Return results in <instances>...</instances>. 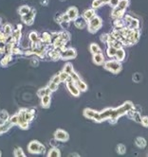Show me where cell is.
<instances>
[{
    "label": "cell",
    "instance_id": "obj_1",
    "mask_svg": "<svg viewBox=\"0 0 148 157\" xmlns=\"http://www.w3.org/2000/svg\"><path fill=\"white\" fill-rule=\"evenodd\" d=\"M129 5V1L128 0H120L119 4L114 8V10L112 11V17L113 18H121V16L123 15V13L125 9L127 8V6Z\"/></svg>",
    "mask_w": 148,
    "mask_h": 157
},
{
    "label": "cell",
    "instance_id": "obj_2",
    "mask_svg": "<svg viewBox=\"0 0 148 157\" xmlns=\"http://www.w3.org/2000/svg\"><path fill=\"white\" fill-rule=\"evenodd\" d=\"M28 150L30 154H45L46 151V147L43 144H41L40 142H38L37 140H33L32 141L29 146H28Z\"/></svg>",
    "mask_w": 148,
    "mask_h": 157
},
{
    "label": "cell",
    "instance_id": "obj_3",
    "mask_svg": "<svg viewBox=\"0 0 148 157\" xmlns=\"http://www.w3.org/2000/svg\"><path fill=\"white\" fill-rule=\"evenodd\" d=\"M105 68L106 70H109L112 73H119L121 70V64L120 63V61H109L105 63Z\"/></svg>",
    "mask_w": 148,
    "mask_h": 157
},
{
    "label": "cell",
    "instance_id": "obj_4",
    "mask_svg": "<svg viewBox=\"0 0 148 157\" xmlns=\"http://www.w3.org/2000/svg\"><path fill=\"white\" fill-rule=\"evenodd\" d=\"M102 19L99 16H94L90 21H88V30L91 33L97 32V30L102 27Z\"/></svg>",
    "mask_w": 148,
    "mask_h": 157
},
{
    "label": "cell",
    "instance_id": "obj_5",
    "mask_svg": "<svg viewBox=\"0 0 148 157\" xmlns=\"http://www.w3.org/2000/svg\"><path fill=\"white\" fill-rule=\"evenodd\" d=\"M26 109H21L18 113V125L20 126L21 129L23 130H28L29 129V122L26 119Z\"/></svg>",
    "mask_w": 148,
    "mask_h": 157
},
{
    "label": "cell",
    "instance_id": "obj_6",
    "mask_svg": "<svg viewBox=\"0 0 148 157\" xmlns=\"http://www.w3.org/2000/svg\"><path fill=\"white\" fill-rule=\"evenodd\" d=\"M66 83H67V87L68 91H69L73 96H75V97H78L80 95V90H79V88L76 86L73 80L70 78V76H69V78L66 80Z\"/></svg>",
    "mask_w": 148,
    "mask_h": 157
},
{
    "label": "cell",
    "instance_id": "obj_7",
    "mask_svg": "<svg viewBox=\"0 0 148 157\" xmlns=\"http://www.w3.org/2000/svg\"><path fill=\"white\" fill-rule=\"evenodd\" d=\"M34 17H35V10H30L27 14L23 15L22 20L27 25H32L34 21Z\"/></svg>",
    "mask_w": 148,
    "mask_h": 157
},
{
    "label": "cell",
    "instance_id": "obj_8",
    "mask_svg": "<svg viewBox=\"0 0 148 157\" xmlns=\"http://www.w3.org/2000/svg\"><path fill=\"white\" fill-rule=\"evenodd\" d=\"M54 137H55L56 140L63 141V142H66V141H67L68 138H69L68 133L67 132H65L64 130H61V129H58L54 133Z\"/></svg>",
    "mask_w": 148,
    "mask_h": 157
},
{
    "label": "cell",
    "instance_id": "obj_9",
    "mask_svg": "<svg viewBox=\"0 0 148 157\" xmlns=\"http://www.w3.org/2000/svg\"><path fill=\"white\" fill-rule=\"evenodd\" d=\"M76 57V51L73 48H67L65 49L62 52H61L60 58L62 59H73Z\"/></svg>",
    "mask_w": 148,
    "mask_h": 157
},
{
    "label": "cell",
    "instance_id": "obj_10",
    "mask_svg": "<svg viewBox=\"0 0 148 157\" xmlns=\"http://www.w3.org/2000/svg\"><path fill=\"white\" fill-rule=\"evenodd\" d=\"M125 22L128 25V28L131 29H137L139 28V21L137 19L131 17L130 15H126L125 16Z\"/></svg>",
    "mask_w": 148,
    "mask_h": 157
},
{
    "label": "cell",
    "instance_id": "obj_11",
    "mask_svg": "<svg viewBox=\"0 0 148 157\" xmlns=\"http://www.w3.org/2000/svg\"><path fill=\"white\" fill-rule=\"evenodd\" d=\"M67 14L68 15L70 20H75V19L78 17V10L76 9L75 7H71L67 10Z\"/></svg>",
    "mask_w": 148,
    "mask_h": 157
},
{
    "label": "cell",
    "instance_id": "obj_12",
    "mask_svg": "<svg viewBox=\"0 0 148 157\" xmlns=\"http://www.w3.org/2000/svg\"><path fill=\"white\" fill-rule=\"evenodd\" d=\"M74 24H75V27L79 29H82L86 27V19L83 17H77L74 20Z\"/></svg>",
    "mask_w": 148,
    "mask_h": 157
},
{
    "label": "cell",
    "instance_id": "obj_13",
    "mask_svg": "<svg viewBox=\"0 0 148 157\" xmlns=\"http://www.w3.org/2000/svg\"><path fill=\"white\" fill-rule=\"evenodd\" d=\"M13 126V124L11 123V122H10L9 120L6 122H3V124L0 125V135H2L3 133L8 132Z\"/></svg>",
    "mask_w": 148,
    "mask_h": 157
},
{
    "label": "cell",
    "instance_id": "obj_14",
    "mask_svg": "<svg viewBox=\"0 0 148 157\" xmlns=\"http://www.w3.org/2000/svg\"><path fill=\"white\" fill-rule=\"evenodd\" d=\"M94 16H95V10L93 9L86 10L85 13H83V17L86 19V21H90Z\"/></svg>",
    "mask_w": 148,
    "mask_h": 157
},
{
    "label": "cell",
    "instance_id": "obj_15",
    "mask_svg": "<svg viewBox=\"0 0 148 157\" xmlns=\"http://www.w3.org/2000/svg\"><path fill=\"white\" fill-rule=\"evenodd\" d=\"M73 82H75V84H76V86H77L78 88H79V90L80 91H86L87 90V85L83 82V80H81V79H77V80H73Z\"/></svg>",
    "mask_w": 148,
    "mask_h": 157
},
{
    "label": "cell",
    "instance_id": "obj_16",
    "mask_svg": "<svg viewBox=\"0 0 148 157\" xmlns=\"http://www.w3.org/2000/svg\"><path fill=\"white\" fill-rule=\"evenodd\" d=\"M41 98V104L43 106V108H48L49 105H51V95L44 96Z\"/></svg>",
    "mask_w": 148,
    "mask_h": 157
},
{
    "label": "cell",
    "instance_id": "obj_17",
    "mask_svg": "<svg viewBox=\"0 0 148 157\" xmlns=\"http://www.w3.org/2000/svg\"><path fill=\"white\" fill-rule=\"evenodd\" d=\"M52 93V91L49 89L48 86V87H44V88H41L40 90H38L37 92V95H38V97H44V96H47V95H51Z\"/></svg>",
    "mask_w": 148,
    "mask_h": 157
},
{
    "label": "cell",
    "instance_id": "obj_18",
    "mask_svg": "<svg viewBox=\"0 0 148 157\" xmlns=\"http://www.w3.org/2000/svg\"><path fill=\"white\" fill-rule=\"evenodd\" d=\"M93 61L96 64H102L105 62L104 61V56L100 52V53H96V54H93Z\"/></svg>",
    "mask_w": 148,
    "mask_h": 157
},
{
    "label": "cell",
    "instance_id": "obj_19",
    "mask_svg": "<svg viewBox=\"0 0 148 157\" xmlns=\"http://www.w3.org/2000/svg\"><path fill=\"white\" fill-rule=\"evenodd\" d=\"M29 41L32 42V44L34 45V44H37L38 42H40L41 40L39 39V37H38V34L35 32V31H32V32H30L29 33Z\"/></svg>",
    "mask_w": 148,
    "mask_h": 157
},
{
    "label": "cell",
    "instance_id": "obj_20",
    "mask_svg": "<svg viewBox=\"0 0 148 157\" xmlns=\"http://www.w3.org/2000/svg\"><path fill=\"white\" fill-rule=\"evenodd\" d=\"M96 113H97L96 111L91 110L89 108H86V109H85V111H83V114H85V117H86L87 118H92V119L95 117V114H96Z\"/></svg>",
    "mask_w": 148,
    "mask_h": 157
},
{
    "label": "cell",
    "instance_id": "obj_21",
    "mask_svg": "<svg viewBox=\"0 0 148 157\" xmlns=\"http://www.w3.org/2000/svg\"><path fill=\"white\" fill-rule=\"evenodd\" d=\"M115 56H116V59L118 61H123L125 57V52L123 48H119V49H117Z\"/></svg>",
    "mask_w": 148,
    "mask_h": 157
},
{
    "label": "cell",
    "instance_id": "obj_22",
    "mask_svg": "<svg viewBox=\"0 0 148 157\" xmlns=\"http://www.w3.org/2000/svg\"><path fill=\"white\" fill-rule=\"evenodd\" d=\"M107 3H109V0H94L92 3V7L94 9H97V8H100L104 4H107Z\"/></svg>",
    "mask_w": 148,
    "mask_h": 157
},
{
    "label": "cell",
    "instance_id": "obj_23",
    "mask_svg": "<svg viewBox=\"0 0 148 157\" xmlns=\"http://www.w3.org/2000/svg\"><path fill=\"white\" fill-rule=\"evenodd\" d=\"M10 119V114L7 112L6 110H2L0 111V120L3 122H6Z\"/></svg>",
    "mask_w": 148,
    "mask_h": 157
},
{
    "label": "cell",
    "instance_id": "obj_24",
    "mask_svg": "<svg viewBox=\"0 0 148 157\" xmlns=\"http://www.w3.org/2000/svg\"><path fill=\"white\" fill-rule=\"evenodd\" d=\"M136 142V145L138 146L139 148H144L146 146V140L143 138V137H138V138H136L135 140Z\"/></svg>",
    "mask_w": 148,
    "mask_h": 157
},
{
    "label": "cell",
    "instance_id": "obj_25",
    "mask_svg": "<svg viewBox=\"0 0 148 157\" xmlns=\"http://www.w3.org/2000/svg\"><path fill=\"white\" fill-rule=\"evenodd\" d=\"M48 157H60L61 156V152L57 148H53L48 151Z\"/></svg>",
    "mask_w": 148,
    "mask_h": 157
},
{
    "label": "cell",
    "instance_id": "obj_26",
    "mask_svg": "<svg viewBox=\"0 0 148 157\" xmlns=\"http://www.w3.org/2000/svg\"><path fill=\"white\" fill-rule=\"evenodd\" d=\"M34 114H35V110L34 109H30V110H27L26 112V119L28 122L32 121L33 119Z\"/></svg>",
    "mask_w": 148,
    "mask_h": 157
},
{
    "label": "cell",
    "instance_id": "obj_27",
    "mask_svg": "<svg viewBox=\"0 0 148 157\" xmlns=\"http://www.w3.org/2000/svg\"><path fill=\"white\" fill-rule=\"evenodd\" d=\"M41 40H42V42H44L46 45H48V44H51L52 38H51V34H49V33L44 32V33H43V38H42Z\"/></svg>",
    "mask_w": 148,
    "mask_h": 157
},
{
    "label": "cell",
    "instance_id": "obj_28",
    "mask_svg": "<svg viewBox=\"0 0 148 157\" xmlns=\"http://www.w3.org/2000/svg\"><path fill=\"white\" fill-rule=\"evenodd\" d=\"M32 10L29 6H21L20 8H19V10H18V13L19 14L21 15V16H23V15H25L29 13V11Z\"/></svg>",
    "mask_w": 148,
    "mask_h": 157
},
{
    "label": "cell",
    "instance_id": "obj_29",
    "mask_svg": "<svg viewBox=\"0 0 148 157\" xmlns=\"http://www.w3.org/2000/svg\"><path fill=\"white\" fill-rule=\"evenodd\" d=\"M14 39L15 41V43H18L19 41H20L21 39V37H22V33H21V30L20 29H16L15 31L13 32V36H11Z\"/></svg>",
    "mask_w": 148,
    "mask_h": 157
},
{
    "label": "cell",
    "instance_id": "obj_30",
    "mask_svg": "<svg viewBox=\"0 0 148 157\" xmlns=\"http://www.w3.org/2000/svg\"><path fill=\"white\" fill-rule=\"evenodd\" d=\"M3 32L7 37H11V34H13V29H11V25H5Z\"/></svg>",
    "mask_w": 148,
    "mask_h": 157
},
{
    "label": "cell",
    "instance_id": "obj_31",
    "mask_svg": "<svg viewBox=\"0 0 148 157\" xmlns=\"http://www.w3.org/2000/svg\"><path fill=\"white\" fill-rule=\"evenodd\" d=\"M13 155L15 157H25V154L24 151H23V150L21 148H15L14 149V152H13Z\"/></svg>",
    "mask_w": 148,
    "mask_h": 157
},
{
    "label": "cell",
    "instance_id": "obj_32",
    "mask_svg": "<svg viewBox=\"0 0 148 157\" xmlns=\"http://www.w3.org/2000/svg\"><path fill=\"white\" fill-rule=\"evenodd\" d=\"M90 50L92 52V54H96V53L101 52V48L99 47V45L97 44H91L90 45Z\"/></svg>",
    "mask_w": 148,
    "mask_h": 157
},
{
    "label": "cell",
    "instance_id": "obj_33",
    "mask_svg": "<svg viewBox=\"0 0 148 157\" xmlns=\"http://www.w3.org/2000/svg\"><path fill=\"white\" fill-rule=\"evenodd\" d=\"M116 151H117V152L119 154H124L125 151H126V148H125V146L123 144H119L117 146Z\"/></svg>",
    "mask_w": 148,
    "mask_h": 157
},
{
    "label": "cell",
    "instance_id": "obj_34",
    "mask_svg": "<svg viewBox=\"0 0 148 157\" xmlns=\"http://www.w3.org/2000/svg\"><path fill=\"white\" fill-rule=\"evenodd\" d=\"M11 60V54H8V55H6V56L1 60L0 63H1V66H7V64L10 63Z\"/></svg>",
    "mask_w": 148,
    "mask_h": 157
},
{
    "label": "cell",
    "instance_id": "obj_35",
    "mask_svg": "<svg viewBox=\"0 0 148 157\" xmlns=\"http://www.w3.org/2000/svg\"><path fill=\"white\" fill-rule=\"evenodd\" d=\"M59 78H60L61 82H66V80L69 78V74H67L65 71H63L59 74Z\"/></svg>",
    "mask_w": 148,
    "mask_h": 157
},
{
    "label": "cell",
    "instance_id": "obj_36",
    "mask_svg": "<svg viewBox=\"0 0 148 157\" xmlns=\"http://www.w3.org/2000/svg\"><path fill=\"white\" fill-rule=\"evenodd\" d=\"M116 51H117V49L113 47V45H109V47H108V49H107V55L109 57H114L116 54Z\"/></svg>",
    "mask_w": 148,
    "mask_h": 157
},
{
    "label": "cell",
    "instance_id": "obj_37",
    "mask_svg": "<svg viewBox=\"0 0 148 157\" xmlns=\"http://www.w3.org/2000/svg\"><path fill=\"white\" fill-rule=\"evenodd\" d=\"M63 71H65L66 73L70 75L72 72H73V66H71V63H67L66 66H64V70Z\"/></svg>",
    "mask_w": 148,
    "mask_h": 157
},
{
    "label": "cell",
    "instance_id": "obj_38",
    "mask_svg": "<svg viewBox=\"0 0 148 157\" xmlns=\"http://www.w3.org/2000/svg\"><path fill=\"white\" fill-rule=\"evenodd\" d=\"M48 88L52 92H54V91H56L57 89H58V84L55 83V82H51L48 83Z\"/></svg>",
    "mask_w": 148,
    "mask_h": 157
},
{
    "label": "cell",
    "instance_id": "obj_39",
    "mask_svg": "<svg viewBox=\"0 0 148 157\" xmlns=\"http://www.w3.org/2000/svg\"><path fill=\"white\" fill-rule=\"evenodd\" d=\"M11 53H13V54H23V52L17 47H15V45H13V49H11Z\"/></svg>",
    "mask_w": 148,
    "mask_h": 157
},
{
    "label": "cell",
    "instance_id": "obj_40",
    "mask_svg": "<svg viewBox=\"0 0 148 157\" xmlns=\"http://www.w3.org/2000/svg\"><path fill=\"white\" fill-rule=\"evenodd\" d=\"M108 39H109V35L108 34H102V35L101 36V41L102 42V43H107L108 42Z\"/></svg>",
    "mask_w": 148,
    "mask_h": 157
},
{
    "label": "cell",
    "instance_id": "obj_41",
    "mask_svg": "<svg viewBox=\"0 0 148 157\" xmlns=\"http://www.w3.org/2000/svg\"><path fill=\"white\" fill-rule=\"evenodd\" d=\"M10 122H11L13 125H16L18 124V116H13V117H11V119L9 120Z\"/></svg>",
    "mask_w": 148,
    "mask_h": 157
},
{
    "label": "cell",
    "instance_id": "obj_42",
    "mask_svg": "<svg viewBox=\"0 0 148 157\" xmlns=\"http://www.w3.org/2000/svg\"><path fill=\"white\" fill-rule=\"evenodd\" d=\"M140 122H142L144 127L148 128V117H142V121H140Z\"/></svg>",
    "mask_w": 148,
    "mask_h": 157
},
{
    "label": "cell",
    "instance_id": "obj_43",
    "mask_svg": "<svg viewBox=\"0 0 148 157\" xmlns=\"http://www.w3.org/2000/svg\"><path fill=\"white\" fill-rule=\"evenodd\" d=\"M8 37L4 34V32H0V42H2V43H5L7 41Z\"/></svg>",
    "mask_w": 148,
    "mask_h": 157
},
{
    "label": "cell",
    "instance_id": "obj_44",
    "mask_svg": "<svg viewBox=\"0 0 148 157\" xmlns=\"http://www.w3.org/2000/svg\"><path fill=\"white\" fill-rule=\"evenodd\" d=\"M119 2H120V0H109V4L114 8L119 4Z\"/></svg>",
    "mask_w": 148,
    "mask_h": 157
},
{
    "label": "cell",
    "instance_id": "obj_45",
    "mask_svg": "<svg viewBox=\"0 0 148 157\" xmlns=\"http://www.w3.org/2000/svg\"><path fill=\"white\" fill-rule=\"evenodd\" d=\"M51 82H55V83H57V84H59V83L61 82L60 78H59V75H57V76H55V77H53L52 80H51Z\"/></svg>",
    "mask_w": 148,
    "mask_h": 157
},
{
    "label": "cell",
    "instance_id": "obj_46",
    "mask_svg": "<svg viewBox=\"0 0 148 157\" xmlns=\"http://www.w3.org/2000/svg\"><path fill=\"white\" fill-rule=\"evenodd\" d=\"M133 80H134L135 82H138L140 80V74H134L133 76Z\"/></svg>",
    "mask_w": 148,
    "mask_h": 157
},
{
    "label": "cell",
    "instance_id": "obj_47",
    "mask_svg": "<svg viewBox=\"0 0 148 157\" xmlns=\"http://www.w3.org/2000/svg\"><path fill=\"white\" fill-rule=\"evenodd\" d=\"M5 52V45L2 42H0V53H4Z\"/></svg>",
    "mask_w": 148,
    "mask_h": 157
},
{
    "label": "cell",
    "instance_id": "obj_48",
    "mask_svg": "<svg viewBox=\"0 0 148 157\" xmlns=\"http://www.w3.org/2000/svg\"><path fill=\"white\" fill-rule=\"evenodd\" d=\"M40 3H41V5H42V6L46 7V6H48V0H41Z\"/></svg>",
    "mask_w": 148,
    "mask_h": 157
},
{
    "label": "cell",
    "instance_id": "obj_49",
    "mask_svg": "<svg viewBox=\"0 0 148 157\" xmlns=\"http://www.w3.org/2000/svg\"><path fill=\"white\" fill-rule=\"evenodd\" d=\"M30 63H32V66H38V61L36 59H32Z\"/></svg>",
    "mask_w": 148,
    "mask_h": 157
},
{
    "label": "cell",
    "instance_id": "obj_50",
    "mask_svg": "<svg viewBox=\"0 0 148 157\" xmlns=\"http://www.w3.org/2000/svg\"><path fill=\"white\" fill-rule=\"evenodd\" d=\"M71 156H79V154H70Z\"/></svg>",
    "mask_w": 148,
    "mask_h": 157
},
{
    "label": "cell",
    "instance_id": "obj_51",
    "mask_svg": "<svg viewBox=\"0 0 148 157\" xmlns=\"http://www.w3.org/2000/svg\"><path fill=\"white\" fill-rule=\"evenodd\" d=\"M2 155V154H1V151H0V156H1Z\"/></svg>",
    "mask_w": 148,
    "mask_h": 157
},
{
    "label": "cell",
    "instance_id": "obj_52",
    "mask_svg": "<svg viewBox=\"0 0 148 157\" xmlns=\"http://www.w3.org/2000/svg\"><path fill=\"white\" fill-rule=\"evenodd\" d=\"M61 1H65V0H61Z\"/></svg>",
    "mask_w": 148,
    "mask_h": 157
}]
</instances>
